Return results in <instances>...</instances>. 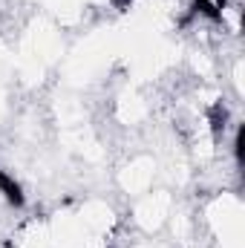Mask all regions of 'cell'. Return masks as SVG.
I'll return each mask as SVG.
<instances>
[]
</instances>
